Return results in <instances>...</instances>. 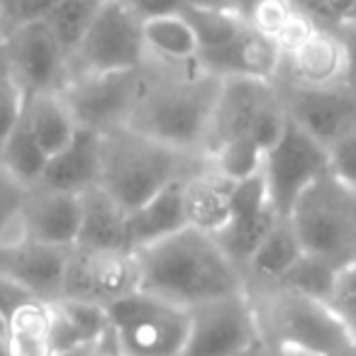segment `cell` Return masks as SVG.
<instances>
[{
    "instance_id": "13",
    "label": "cell",
    "mask_w": 356,
    "mask_h": 356,
    "mask_svg": "<svg viewBox=\"0 0 356 356\" xmlns=\"http://www.w3.org/2000/svg\"><path fill=\"white\" fill-rule=\"evenodd\" d=\"M283 105L288 118L327 149L356 132V90L346 83L325 88L291 86Z\"/></svg>"
},
{
    "instance_id": "40",
    "label": "cell",
    "mask_w": 356,
    "mask_h": 356,
    "mask_svg": "<svg viewBox=\"0 0 356 356\" xmlns=\"http://www.w3.org/2000/svg\"><path fill=\"white\" fill-rule=\"evenodd\" d=\"M59 0H17L15 10L10 17V30L17 25H27V22H40L54 10Z\"/></svg>"
},
{
    "instance_id": "24",
    "label": "cell",
    "mask_w": 356,
    "mask_h": 356,
    "mask_svg": "<svg viewBox=\"0 0 356 356\" xmlns=\"http://www.w3.org/2000/svg\"><path fill=\"white\" fill-rule=\"evenodd\" d=\"M184 227H188V222H186L184 178H181L129 213V247L132 252H137L159 239L181 232Z\"/></svg>"
},
{
    "instance_id": "27",
    "label": "cell",
    "mask_w": 356,
    "mask_h": 356,
    "mask_svg": "<svg viewBox=\"0 0 356 356\" xmlns=\"http://www.w3.org/2000/svg\"><path fill=\"white\" fill-rule=\"evenodd\" d=\"M25 124L49 156L66 147L74 139L79 122L71 115L69 105L59 93H35L25 100Z\"/></svg>"
},
{
    "instance_id": "37",
    "label": "cell",
    "mask_w": 356,
    "mask_h": 356,
    "mask_svg": "<svg viewBox=\"0 0 356 356\" xmlns=\"http://www.w3.org/2000/svg\"><path fill=\"white\" fill-rule=\"evenodd\" d=\"M330 176L356 193V132L330 147Z\"/></svg>"
},
{
    "instance_id": "9",
    "label": "cell",
    "mask_w": 356,
    "mask_h": 356,
    "mask_svg": "<svg viewBox=\"0 0 356 356\" xmlns=\"http://www.w3.org/2000/svg\"><path fill=\"white\" fill-rule=\"evenodd\" d=\"M147 59L142 22L118 0H110L98 8L83 42L71 56V76L142 69Z\"/></svg>"
},
{
    "instance_id": "7",
    "label": "cell",
    "mask_w": 356,
    "mask_h": 356,
    "mask_svg": "<svg viewBox=\"0 0 356 356\" xmlns=\"http://www.w3.org/2000/svg\"><path fill=\"white\" fill-rule=\"evenodd\" d=\"M261 176L271 208L278 218L288 220L298 200L322 178L330 176V149L291 120L283 137L264 154Z\"/></svg>"
},
{
    "instance_id": "26",
    "label": "cell",
    "mask_w": 356,
    "mask_h": 356,
    "mask_svg": "<svg viewBox=\"0 0 356 356\" xmlns=\"http://www.w3.org/2000/svg\"><path fill=\"white\" fill-rule=\"evenodd\" d=\"M302 252L305 249H302L300 239H298L296 229H293V222L278 218L276 225L268 229L261 244L249 257L247 266H244V278L247 281L252 278L266 291H273L283 281V276L291 271L293 264L300 259Z\"/></svg>"
},
{
    "instance_id": "46",
    "label": "cell",
    "mask_w": 356,
    "mask_h": 356,
    "mask_svg": "<svg viewBox=\"0 0 356 356\" xmlns=\"http://www.w3.org/2000/svg\"><path fill=\"white\" fill-rule=\"evenodd\" d=\"M8 71V61H6V51H3V47H0V74H6Z\"/></svg>"
},
{
    "instance_id": "44",
    "label": "cell",
    "mask_w": 356,
    "mask_h": 356,
    "mask_svg": "<svg viewBox=\"0 0 356 356\" xmlns=\"http://www.w3.org/2000/svg\"><path fill=\"white\" fill-rule=\"evenodd\" d=\"M346 317V322H349V327H351V332L356 334V310H351L349 315H344Z\"/></svg>"
},
{
    "instance_id": "45",
    "label": "cell",
    "mask_w": 356,
    "mask_h": 356,
    "mask_svg": "<svg viewBox=\"0 0 356 356\" xmlns=\"http://www.w3.org/2000/svg\"><path fill=\"white\" fill-rule=\"evenodd\" d=\"M339 356H356V339L354 341H351V344L349 346H346V349L344 351H341V354Z\"/></svg>"
},
{
    "instance_id": "17",
    "label": "cell",
    "mask_w": 356,
    "mask_h": 356,
    "mask_svg": "<svg viewBox=\"0 0 356 356\" xmlns=\"http://www.w3.org/2000/svg\"><path fill=\"white\" fill-rule=\"evenodd\" d=\"M276 95V83H268V81L239 79V76L222 79L213 115V127H210L208 152L218 144L229 142V139L247 137L257 122L259 113Z\"/></svg>"
},
{
    "instance_id": "2",
    "label": "cell",
    "mask_w": 356,
    "mask_h": 356,
    "mask_svg": "<svg viewBox=\"0 0 356 356\" xmlns=\"http://www.w3.org/2000/svg\"><path fill=\"white\" fill-rule=\"evenodd\" d=\"M139 291L181 307L247 291L242 268L222 252L218 239L195 227H184L166 239L137 249Z\"/></svg>"
},
{
    "instance_id": "36",
    "label": "cell",
    "mask_w": 356,
    "mask_h": 356,
    "mask_svg": "<svg viewBox=\"0 0 356 356\" xmlns=\"http://www.w3.org/2000/svg\"><path fill=\"white\" fill-rule=\"evenodd\" d=\"M293 6L310 17L315 25L330 27V30H341L349 25L354 15L356 0H293Z\"/></svg>"
},
{
    "instance_id": "41",
    "label": "cell",
    "mask_w": 356,
    "mask_h": 356,
    "mask_svg": "<svg viewBox=\"0 0 356 356\" xmlns=\"http://www.w3.org/2000/svg\"><path fill=\"white\" fill-rule=\"evenodd\" d=\"M339 32L346 44V86L356 90V25H346Z\"/></svg>"
},
{
    "instance_id": "1",
    "label": "cell",
    "mask_w": 356,
    "mask_h": 356,
    "mask_svg": "<svg viewBox=\"0 0 356 356\" xmlns=\"http://www.w3.org/2000/svg\"><path fill=\"white\" fill-rule=\"evenodd\" d=\"M149 69L144 64V86L124 127L171 149L198 154L208 149L222 79L198 64H163Z\"/></svg>"
},
{
    "instance_id": "38",
    "label": "cell",
    "mask_w": 356,
    "mask_h": 356,
    "mask_svg": "<svg viewBox=\"0 0 356 356\" xmlns=\"http://www.w3.org/2000/svg\"><path fill=\"white\" fill-rule=\"evenodd\" d=\"M127 13H132L139 22H147L152 17L173 15V13H184L188 0H118Z\"/></svg>"
},
{
    "instance_id": "8",
    "label": "cell",
    "mask_w": 356,
    "mask_h": 356,
    "mask_svg": "<svg viewBox=\"0 0 356 356\" xmlns=\"http://www.w3.org/2000/svg\"><path fill=\"white\" fill-rule=\"evenodd\" d=\"M259 344H264V334L257 305L244 291L191 310V330L181 356H244Z\"/></svg>"
},
{
    "instance_id": "25",
    "label": "cell",
    "mask_w": 356,
    "mask_h": 356,
    "mask_svg": "<svg viewBox=\"0 0 356 356\" xmlns=\"http://www.w3.org/2000/svg\"><path fill=\"white\" fill-rule=\"evenodd\" d=\"M8 356H56L54 349V317L51 302L27 298L6 317Z\"/></svg>"
},
{
    "instance_id": "47",
    "label": "cell",
    "mask_w": 356,
    "mask_h": 356,
    "mask_svg": "<svg viewBox=\"0 0 356 356\" xmlns=\"http://www.w3.org/2000/svg\"><path fill=\"white\" fill-rule=\"evenodd\" d=\"M244 356H276V354H264V351H261V344H259L257 349H252L249 354H244Z\"/></svg>"
},
{
    "instance_id": "6",
    "label": "cell",
    "mask_w": 356,
    "mask_h": 356,
    "mask_svg": "<svg viewBox=\"0 0 356 356\" xmlns=\"http://www.w3.org/2000/svg\"><path fill=\"white\" fill-rule=\"evenodd\" d=\"M288 220L305 252L330 259L337 266L356 257V193L332 176L312 186Z\"/></svg>"
},
{
    "instance_id": "20",
    "label": "cell",
    "mask_w": 356,
    "mask_h": 356,
    "mask_svg": "<svg viewBox=\"0 0 356 356\" xmlns=\"http://www.w3.org/2000/svg\"><path fill=\"white\" fill-rule=\"evenodd\" d=\"M100 149H103V134L88 127H79L74 139L61 152L49 156L40 186L76 195L98 186Z\"/></svg>"
},
{
    "instance_id": "30",
    "label": "cell",
    "mask_w": 356,
    "mask_h": 356,
    "mask_svg": "<svg viewBox=\"0 0 356 356\" xmlns=\"http://www.w3.org/2000/svg\"><path fill=\"white\" fill-rule=\"evenodd\" d=\"M337 276H339V266L334 261H330L325 257H317V254L302 252L300 259L293 264L291 271L278 283V288L288 293H296V296L312 298V300L330 302L332 305Z\"/></svg>"
},
{
    "instance_id": "3",
    "label": "cell",
    "mask_w": 356,
    "mask_h": 356,
    "mask_svg": "<svg viewBox=\"0 0 356 356\" xmlns=\"http://www.w3.org/2000/svg\"><path fill=\"white\" fill-rule=\"evenodd\" d=\"M188 173H193L191 156L178 149L144 137L124 124L103 134L98 186L127 213Z\"/></svg>"
},
{
    "instance_id": "11",
    "label": "cell",
    "mask_w": 356,
    "mask_h": 356,
    "mask_svg": "<svg viewBox=\"0 0 356 356\" xmlns=\"http://www.w3.org/2000/svg\"><path fill=\"white\" fill-rule=\"evenodd\" d=\"M8 71L27 95L59 93L71 79V61L44 20L17 25L3 40Z\"/></svg>"
},
{
    "instance_id": "31",
    "label": "cell",
    "mask_w": 356,
    "mask_h": 356,
    "mask_svg": "<svg viewBox=\"0 0 356 356\" xmlns=\"http://www.w3.org/2000/svg\"><path fill=\"white\" fill-rule=\"evenodd\" d=\"M186 20L191 22L195 37H198L200 51H215L227 47L232 40H237L247 27L242 13L222 10V8H200L188 6L184 8Z\"/></svg>"
},
{
    "instance_id": "18",
    "label": "cell",
    "mask_w": 356,
    "mask_h": 356,
    "mask_svg": "<svg viewBox=\"0 0 356 356\" xmlns=\"http://www.w3.org/2000/svg\"><path fill=\"white\" fill-rule=\"evenodd\" d=\"M198 64L210 74L220 76V79L239 76V79H257L276 83L278 74L283 69V54L276 47V42L247 25L242 35L222 49L200 51Z\"/></svg>"
},
{
    "instance_id": "29",
    "label": "cell",
    "mask_w": 356,
    "mask_h": 356,
    "mask_svg": "<svg viewBox=\"0 0 356 356\" xmlns=\"http://www.w3.org/2000/svg\"><path fill=\"white\" fill-rule=\"evenodd\" d=\"M0 163L6 166V171L15 178L22 188H35L42 184L49 163V154L42 149V144L35 139L30 127L25 124V118L20 120L8 142L0 149Z\"/></svg>"
},
{
    "instance_id": "28",
    "label": "cell",
    "mask_w": 356,
    "mask_h": 356,
    "mask_svg": "<svg viewBox=\"0 0 356 356\" xmlns=\"http://www.w3.org/2000/svg\"><path fill=\"white\" fill-rule=\"evenodd\" d=\"M147 54L163 64H193L200 54L198 37L184 13L142 22Z\"/></svg>"
},
{
    "instance_id": "39",
    "label": "cell",
    "mask_w": 356,
    "mask_h": 356,
    "mask_svg": "<svg viewBox=\"0 0 356 356\" xmlns=\"http://www.w3.org/2000/svg\"><path fill=\"white\" fill-rule=\"evenodd\" d=\"M332 305H334V310H339L341 315H349L351 310H356V257H351L349 261L339 266Z\"/></svg>"
},
{
    "instance_id": "50",
    "label": "cell",
    "mask_w": 356,
    "mask_h": 356,
    "mask_svg": "<svg viewBox=\"0 0 356 356\" xmlns=\"http://www.w3.org/2000/svg\"><path fill=\"white\" fill-rule=\"evenodd\" d=\"M0 47H3V40H0Z\"/></svg>"
},
{
    "instance_id": "34",
    "label": "cell",
    "mask_w": 356,
    "mask_h": 356,
    "mask_svg": "<svg viewBox=\"0 0 356 356\" xmlns=\"http://www.w3.org/2000/svg\"><path fill=\"white\" fill-rule=\"evenodd\" d=\"M25 195L27 188H22L0 163V244L17 237V218Z\"/></svg>"
},
{
    "instance_id": "48",
    "label": "cell",
    "mask_w": 356,
    "mask_h": 356,
    "mask_svg": "<svg viewBox=\"0 0 356 356\" xmlns=\"http://www.w3.org/2000/svg\"><path fill=\"white\" fill-rule=\"evenodd\" d=\"M349 25H356V8H354V15H351V20H349Z\"/></svg>"
},
{
    "instance_id": "12",
    "label": "cell",
    "mask_w": 356,
    "mask_h": 356,
    "mask_svg": "<svg viewBox=\"0 0 356 356\" xmlns=\"http://www.w3.org/2000/svg\"><path fill=\"white\" fill-rule=\"evenodd\" d=\"M134 291H139V264L134 252L71 249L64 298L108 307Z\"/></svg>"
},
{
    "instance_id": "32",
    "label": "cell",
    "mask_w": 356,
    "mask_h": 356,
    "mask_svg": "<svg viewBox=\"0 0 356 356\" xmlns=\"http://www.w3.org/2000/svg\"><path fill=\"white\" fill-rule=\"evenodd\" d=\"M98 8L100 6L93 0H59L54 10L44 17L47 27L56 37L61 49L66 51L69 61L74 56V51L79 49V44L83 42L90 22L98 15Z\"/></svg>"
},
{
    "instance_id": "49",
    "label": "cell",
    "mask_w": 356,
    "mask_h": 356,
    "mask_svg": "<svg viewBox=\"0 0 356 356\" xmlns=\"http://www.w3.org/2000/svg\"><path fill=\"white\" fill-rule=\"evenodd\" d=\"M93 3H98V6H103V3H110V0H93Z\"/></svg>"
},
{
    "instance_id": "33",
    "label": "cell",
    "mask_w": 356,
    "mask_h": 356,
    "mask_svg": "<svg viewBox=\"0 0 356 356\" xmlns=\"http://www.w3.org/2000/svg\"><path fill=\"white\" fill-rule=\"evenodd\" d=\"M264 166V149L252 137L229 139L210 149V168L232 184H242L247 178L259 176Z\"/></svg>"
},
{
    "instance_id": "16",
    "label": "cell",
    "mask_w": 356,
    "mask_h": 356,
    "mask_svg": "<svg viewBox=\"0 0 356 356\" xmlns=\"http://www.w3.org/2000/svg\"><path fill=\"white\" fill-rule=\"evenodd\" d=\"M81 229V195L35 186L27 191L17 218V237L49 247L74 249Z\"/></svg>"
},
{
    "instance_id": "42",
    "label": "cell",
    "mask_w": 356,
    "mask_h": 356,
    "mask_svg": "<svg viewBox=\"0 0 356 356\" xmlns=\"http://www.w3.org/2000/svg\"><path fill=\"white\" fill-rule=\"evenodd\" d=\"M8 35V17H6V10H3V3H0V40H6Z\"/></svg>"
},
{
    "instance_id": "21",
    "label": "cell",
    "mask_w": 356,
    "mask_h": 356,
    "mask_svg": "<svg viewBox=\"0 0 356 356\" xmlns=\"http://www.w3.org/2000/svg\"><path fill=\"white\" fill-rule=\"evenodd\" d=\"M51 317H54L56 356L88 354L108 341L110 327L103 305L61 298L51 302Z\"/></svg>"
},
{
    "instance_id": "4",
    "label": "cell",
    "mask_w": 356,
    "mask_h": 356,
    "mask_svg": "<svg viewBox=\"0 0 356 356\" xmlns=\"http://www.w3.org/2000/svg\"><path fill=\"white\" fill-rule=\"evenodd\" d=\"M257 307L264 341L271 339L288 356H339L356 334L334 305L273 288Z\"/></svg>"
},
{
    "instance_id": "43",
    "label": "cell",
    "mask_w": 356,
    "mask_h": 356,
    "mask_svg": "<svg viewBox=\"0 0 356 356\" xmlns=\"http://www.w3.org/2000/svg\"><path fill=\"white\" fill-rule=\"evenodd\" d=\"M6 315H3V312H0V349H3V344H6Z\"/></svg>"
},
{
    "instance_id": "35",
    "label": "cell",
    "mask_w": 356,
    "mask_h": 356,
    "mask_svg": "<svg viewBox=\"0 0 356 356\" xmlns=\"http://www.w3.org/2000/svg\"><path fill=\"white\" fill-rule=\"evenodd\" d=\"M25 100L27 93L13 79L10 71L0 74V149L8 142L13 129L20 124L22 115H25Z\"/></svg>"
},
{
    "instance_id": "15",
    "label": "cell",
    "mask_w": 356,
    "mask_h": 356,
    "mask_svg": "<svg viewBox=\"0 0 356 356\" xmlns=\"http://www.w3.org/2000/svg\"><path fill=\"white\" fill-rule=\"evenodd\" d=\"M278 215L271 208L268 200V191L264 184V176H252L242 184H234L232 191V213L229 220L218 234H213L218 239V244L222 247V252L242 268L247 266L249 257L254 254V249L261 244V239L268 234V229L276 225Z\"/></svg>"
},
{
    "instance_id": "23",
    "label": "cell",
    "mask_w": 356,
    "mask_h": 356,
    "mask_svg": "<svg viewBox=\"0 0 356 356\" xmlns=\"http://www.w3.org/2000/svg\"><path fill=\"white\" fill-rule=\"evenodd\" d=\"M234 184L213 168L193 171L184 178V210L188 227L218 234L227 225L232 213Z\"/></svg>"
},
{
    "instance_id": "5",
    "label": "cell",
    "mask_w": 356,
    "mask_h": 356,
    "mask_svg": "<svg viewBox=\"0 0 356 356\" xmlns=\"http://www.w3.org/2000/svg\"><path fill=\"white\" fill-rule=\"evenodd\" d=\"M108 341L120 356H181L191 330V310L134 291L105 307Z\"/></svg>"
},
{
    "instance_id": "10",
    "label": "cell",
    "mask_w": 356,
    "mask_h": 356,
    "mask_svg": "<svg viewBox=\"0 0 356 356\" xmlns=\"http://www.w3.org/2000/svg\"><path fill=\"white\" fill-rule=\"evenodd\" d=\"M144 86V66L110 74H76L59 90L79 127L105 134L127 124Z\"/></svg>"
},
{
    "instance_id": "19",
    "label": "cell",
    "mask_w": 356,
    "mask_h": 356,
    "mask_svg": "<svg viewBox=\"0 0 356 356\" xmlns=\"http://www.w3.org/2000/svg\"><path fill=\"white\" fill-rule=\"evenodd\" d=\"M283 66L293 79V86L325 88L346 83V44L339 30L315 25L312 32L283 56Z\"/></svg>"
},
{
    "instance_id": "14",
    "label": "cell",
    "mask_w": 356,
    "mask_h": 356,
    "mask_svg": "<svg viewBox=\"0 0 356 356\" xmlns=\"http://www.w3.org/2000/svg\"><path fill=\"white\" fill-rule=\"evenodd\" d=\"M71 249L49 247L32 239H8L0 244V276L10 278L27 296L44 302L64 298Z\"/></svg>"
},
{
    "instance_id": "22",
    "label": "cell",
    "mask_w": 356,
    "mask_h": 356,
    "mask_svg": "<svg viewBox=\"0 0 356 356\" xmlns=\"http://www.w3.org/2000/svg\"><path fill=\"white\" fill-rule=\"evenodd\" d=\"M76 247L132 252L129 213L100 186H93L81 193V229Z\"/></svg>"
}]
</instances>
